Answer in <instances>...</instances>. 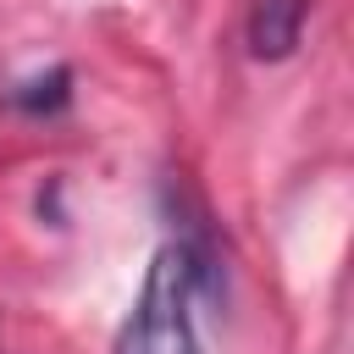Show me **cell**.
Segmentation results:
<instances>
[{"label":"cell","instance_id":"cell-1","mask_svg":"<svg viewBox=\"0 0 354 354\" xmlns=\"http://www.w3.org/2000/svg\"><path fill=\"white\" fill-rule=\"evenodd\" d=\"M194 299H199V260L188 254V243L155 249L144 288L116 332V354H199Z\"/></svg>","mask_w":354,"mask_h":354},{"label":"cell","instance_id":"cell-2","mask_svg":"<svg viewBox=\"0 0 354 354\" xmlns=\"http://www.w3.org/2000/svg\"><path fill=\"white\" fill-rule=\"evenodd\" d=\"M304 17H310V0H254L249 28H243L249 55H254V61H282V55H293V44H299V33H304Z\"/></svg>","mask_w":354,"mask_h":354}]
</instances>
